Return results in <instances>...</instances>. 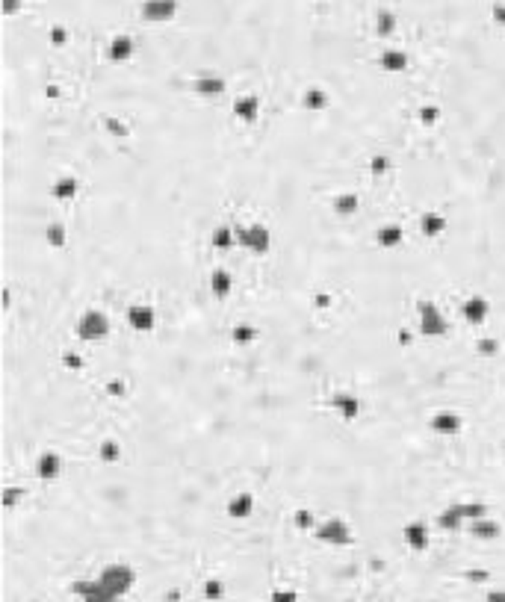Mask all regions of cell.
Returning <instances> with one entry per match:
<instances>
[{
  "label": "cell",
  "instance_id": "2",
  "mask_svg": "<svg viewBox=\"0 0 505 602\" xmlns=\"http://www.w3.org/2000/svg\"><path fill=\"white\" fill-rule=\"evenodd\" d=\"M493 15H497V21H505V9H502V6H497V12H493Z\"/></svg>",
  "mask_w": 505,
  "mask_h": 602
},
{
  "label": "cell",
  "instance_id": "1",
  "mask_svg": "<svg viewBox=\"0 0 505 602\" xmlns=\"http://www.w3.org/2000/svg\"><path fill=\"white\" fill-rule=\"evenodd\" d=\"M145 12H148V15H154V18H163V15H169V12H172V0H151Z\"/></svg>",
  "mask_w": 505,
  "mask_h": 602
},
{
  "label": "cell",
  "instance_id": "3",
  "mask_svg": "<svg viewBox=\"0 0 505 602\" xmlns=\"http://www.w3.org/2000/svg\"><path fill=\"white\" fill-rule=\"evenodd\" d=\"M15 3H18V0H6V9H15Z\"/></svg>",
  "mask_w": 505,
  "mask_h": 602
}]
</instances>
